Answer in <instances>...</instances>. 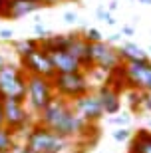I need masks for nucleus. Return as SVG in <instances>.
I'll return each instance as SVG.
<instances>
[{"label": "nucleus", "instance_id": "obj_1", "mask_svg": "<svg viewBox=\"0 0 151 153\" xmlns=\"http://www.w3.org/2000/svg\"><path fill=\"white\" fill-rule=\"evenodd\" d=\"M26 79L28 74L20 64H6L0 70V100H14L26 103Z\"/></svg>", "mask_w": 151, "mask_h": 153}, {"label": "nucleus", "instance_id": "obj_2", "mask_svg": "<svg viewBox=\"0 0 151 153\" xmlns=\"http://www.w3.org/2000/svg\"><path fill=\"white\" fill-rule=\"evenodd\" d=\"M26 147H30L36 153H62L68 145V139L60 137L58 133H54L52 129L40 125L38 121L26 131Z\"/></svg>", "mask_w": 151, "mask_h": 153}, {"label": "nucleus", "instance_id": "obj_3", "mask_svg": "<svg viewBox=\"0 0 151 153\" xmlns=\"http://www.w3.org/2000/svg\"><path fill=\"white\" fill-rule=\"evenodd\" d=\"M56 97V90L52 79L42 76H28L26 79V103L36 115L48 108V103Z\"/></svg>", "mask_w": 151, "mask_h": 153}, {"label": "nucleus", "instance_id": "obj_4", "mask_svg": "<svg viewBox=\"0 0 151 153\" xmlns=\"http://www.w3.org/2000/svg\"><path fill=\"white\" fill-rule=\"evenodd\" d=\"M56 96L64 97L68 102H76L82 96L90 94V79L84 72H76V74H56L52 79Z\"/></svg>", "mask_w": 151, "mask_h": 153}, {"label": "nucleus", "instance_id": "obj_5", "mask_svg": "<svg viewBox=\"0 0 151 153\" xmlns=\"http://www.w3.org/2000/svg\"><path fill=\"white\" fill-rule=\"evenodd\" d=\"M90 62H91V68H97L101 72H106V74H112L113 70L123 64L118 48H113L107 42L90 44Z\"/></svg>", "mask_w": 151, "mask_h": 153}, {"label": "nucleus", "instance_id": "obj_6", "mask_svg": "<svg viewBox=\"0 0 151 153\" xmlns=\"http://www.w3.org/2000/svg\"><path fill=\"white\" fill-rule=\"evenodd\" d=\"M2 103V111H4V125L14 133L18 131H28L30 125V111L26 109L22 102H14V100H0Z\"/></svg>", "mask_w": 151, "mask_h": 153}, {"label": "nucleus", "instance_id": "obj_7", "mask_svg": "<svg viewBox=\"0 0 151 153\" xmlns=\"http://www.w3.org/2000/svg\"><path fill=\"white\" fill-rule=\"evenodd\" d=\"M20 66L28 76H42V78H48V79L56 78V70L52 66L50 56L42 48H38L26 58H20Z\"/></svg>", "mask_w": 151, "mask_h": 153}, {"label": "nucleus", "instance_id": "obj_8", "mask_svg": "<svg viewBox=\"0 0 151 153\" xmlns=\"http://www.w3.org/2000/svg\"><path fill=\"white\" fill-rule=\"evenodd\" d=\"M72 108L86 123H91V125H95L103 115H106L97 94H91V91L86 94V96H82L80 100H76V102H72Z\"/></svg>", "mask_w": 151, "mask_h": 153}, {"label": "nucleus", "instance_id": "obj_9", "mask_svg": "<svg viewBox=\"0 0 151 153\" xmlns=\"http://www.w3.org/2000/svg\"><path fill=\"white\" fill-rule=\"evenodd\" d=\"M125 70V79H127V88L135 91H145L147 84L151 78V62H131V64H123Z\"/></svg>", "mask_w": 151, "mask_h": 153}, {"label": "nucleus", "instance_id": "obj_10", "mask_svg": "<svg viewBox=\"0 0 151 153\" xmlns=\"http://www.w3.org/2000/svg\"><path fill=\"white\" fill-rule=\"evenodd\" d=\"M97 97H100V102H101V108H103V114L106 115H118L119 114V109H121V94H119L118 90H113L112 85H100L97 88Z\"/></svg>", "mask_w": 151, "mask_h": 153}, {"label": "nucleus", "instance_id": "obj_11", "mask_svg": "<svg viewBox=\"0 0 151 153\" xmlns=\"http://www.w3.org/2000/svg\"><path fill=\"white\" fill-rule=\"evenodd\" d=\"M52 60V66L56 70V74H76V72H84L82 64L70 54V52H54L48 54Z\"/></svg>", "mask_w": 151, "mask_h": 153}, {"label": "nucleus", "instance_id": "obj_12", "mask_svg": "<svg viewBox=\"0 0 151 153\" xmlns=\"http://www.w3.org/2000/svg\"><path fill=\"white\" fill-rule=\"evenodd\" d=\"M76 34H50L48 38L40 40V48L46 54H54V52H68L72 46Z\"/></svg>", "mask_w": 151, "mask_h": 153}, {"label": "nucleus", "instance_id": "obj_13", "mask_svg": "<svg viewBox=\"0 0 151 153\" xmlns=\"http://www.w3.org/2000/svg\"><path fill=\"white\" fill-rule=\"evenodd\" d=\"M70 54H72L80 64H82V68L84 70H91V62H90V42L84 38V36L76 34L74 38L72 46H70Z\"/></svg>", "mask_w": 151, "mask_h": 153}, {"label": "nucleus", "instance_id": "obj_14", "mask_svg": "<svg viewBox=\"0 0 151 153\" xmlns=\"http://www.w3.org/2000/svg\"><path fill=\"white\" fill-rule=\"evenodd\" d=\"M118 52H119V58H121L123 64L145 62V60H149V54H147L141 46L133 44V42H123V44H119Z\"/></svg>", "mask_w": 151, "mask_h": 153}, {"label": "nucleus", "instance_id": "obj_15", "mask_svg": "<svg viewBox=\"0 0 151 153\" xmlns=\"http://www.w3.org/2000/svg\"><path fill=\"white\" fill-rule=\"evenodd\" d=\"M42 4H34V2H22V0H10L8 10H6L4 18H12V20H20V18L28 16L32 12L40 10Z\"/></svg>", "mask_w": 151, "mask_h": 153}, {"label": "nucleus", "instance_id": "obj_16", "mask_svg": "<svg viewBox=\"0 0 151 153\" xmlns=\"http://www.w3.org/2000/svg\"><path fill=\"white\" fill-rule=\"evenodd\" d=\"M129 153H151V129L141 127L129 141Z\"/></svg>", "mask_w": 151, "mask_h": 153}, {"label": "nucleus", "instance_id": "obj_17", "mask_svg": "<svg viewBox=\"0 0 151 153\" xmlns=\"http://www.w3.org/2000/svg\"><path fill=\"white\" fill-rule=\"evenodd\" d=\"M14 52H16L20 58H26L30 56L32 52H36L40 48V40L38 38H22V40H16L14 44H12Z\"/></svg>", "mask_w": 151, "mask_h": 153}, {"label": "nucleus", "instance_id": "obj_18", "mask_svg": "<svg viewBox=\"0 0 151 153\" xmlns=\"http://www.w3.org/2000/svg\"><path fill=\"white\" fill-rule=\"evenodd\" d=\"M18 147L16 143V133L12 129H8L6 125L0 127V153H12Z\"/></svg>", "mask_w": 151, "mask_h": 153}, {"label": "nucleus", "instance_id": "obj_19", "mask_svg": "<svg viewBox=\"0 0 151 153\" xmlns=\"http://www.w3.org/2000/svg\"><path fill=\"white\" fill-rule=\"evenodd\" d=\"M113 135V139H115V141H127V139H131V137H133V131L129 129V127H118V129L113 131L112 133Z\"/></svg>", "mask_w": 151, "mask_h": 153}, {"label": "nucleus", "instance_id": "obj_20", "mask_svg": "<svg viewBox=\"0 0 151 153\" xmlns=\"http://www.w3.org/2000/svg\"><path fill=\"white\" fill-rule=\"evenodd\" d=\"M95 14H97V18H100V20H103V22H106L107 26H115V18L112 16V12L107 10V8L100 6V8L95 10Z\"/></svg>", "mask_w": 151, "mask_h": 153}, {"label": "nucleus", "instance_id": "obj_21", "mask_svg": "<svg viewBox=\"0 0 151 153\" xmlns=\"http://www.w3.org/2000/svg\"><path fill=\"white\" fill-rule=\"evenodd\" d=\"M129 121H131V117H129L127 114H118V115H113V117L107 119V123H112V125H118V127H127Z\"/></svg>", "mask_w": 151, "mask_h": 153}, {"label": "nucleus", "instance_id": "obj_22", "mask_svg": "<svg viewBox=\"0 0 151 153\" xmlns=\"http://www.w3.org/2000/svg\"><path fill=\"white\" fill-rule=\"evenodd\" d=\"M84 38L90 42V44H95V42H103V38H101V32L97 28H88L86 30Z\"/></svg>", "mask_w": 151, "mask_h": 153}, {"label": "nucleus", "instance_id": "obj_23", "mask_svg": "<svg viewBox=\"0 0 151 153\" xmlns=\"http://www.w3.org/2000/svg\"><path fill=\"white\" fill-rule=\"evenodd\" d=\"M34 32H36L38 40H44V38H48V36H50V32H48V30H46V28H44V26H42L40 22H36V24H34Z\"/></svg>", "mask_w": 151, "mask_h": 153}, {"label": "nucleus", "instance_id": "obj_24", "mask_svg": "<svg viewBox=\"0 0 151 153\" xmlns=\"http://www.w3.org/2000/svg\"><path fill=\"white\" fill-rule=\"evenodd\" d=\"M141 111H147V114H151V94H149V91H143V103H141Z\"/></svg>", "mask_w": 151, "mask_h": 153}, {"label": "nucleus", "instance_id": "obj_25", "mask_svg": "<svg viewBox=\"0 0 151 153\" xmlns=\"http://www.w3.org/2000/svg\"><path fill=\"white\" fill-rule=\"evenodd\" d=\"M12 36H14V32H12L10 28H2V30H0V40L8 42V40H12Z\"/></svg>", "mask_w": 151, "mask_h": 153}, {"label": "nucleus", "instance_id": "obj_26", "mask_svg": "<svg viewBox=\"0 0 151 153\" xmlns=\"http://www.w3.org/2000/svg\"><path fill=\"white\" fill-rule=\"evenodd\" d=\"M64 20H66L68 24H74L78 20V14H76V12H64Z\"/></svg>", "mask_w": 151, "mask_h": 153}, {"label": "nucleus", "instance_id": "obj_27", "mask_svg": "<svg viewBox=\"0 0 151 153\" xmlns=\"http://www.w3.org/2000/svg\"><path fill=\"white\" fill-rule=\"evenodd\" d=\"M8 4H10V0H0V16L4 18L6 10H8Z\"/></svg>", "mask_w": 151, "mask_h": 153}, {"label": "nucleus", "instance_id": "obj_28", "mask_svg": "<svg viewBox=\"0 0 151 153\" xmlns=\"http://www.w3.org/2000/svg\"><path fill=\"white\" fill-rule=\"evenodd\" d=\"M12 153H36V151H32V149H30V147H26V145H18V147L14 149Z\"/></svg>", "mask_w": 151, "mask_h": 153}, {"label": "nucleus", "instance_id": "obj_29", "mask_svg": "<svg viewBox=\"0 0 151 153\" xmlns=\"http://www.w3.org/2000/svg\"><path fill=\"white\" fill-rule=\"evenodd\" d=\"M119 40H121V34H112L106 42H107V44H115V42H119Z\"/></svg>", "mask_w": 151, "mask_h": 153}, {"label": "nucleus", "instance_id": "obj_30", "mask_svg": "<svg viewBox=\"0 0 151 153\" xmlns=\"http://www.w3.org/2000/svg\"><path fill=\"white\" fill-rule=\"evenodd\" d=\"M58 2H64V0H42V6H56Z\"/></svg>", "mask_w": 151, "mask_h": 153}, {"label": "nucleus", "instance_id": "obj_31", "mask_svg": "<svg viewBox=\"0 0 151 153\" xmlns=\"http://www.w3.org/2000/svg\"><path fill=\"white\" fill-rule=\"evenodd\" d=\"M121 32H123L125 36H131V34H133V28H131V26H123Z\"/></svg>", "mask_w": 151, "mask_h": 153}, {"label": "nucleus", "instance_id": "obj_32", "mask_svg": "<svg viewBox=\"0 0 151 153\" xmlns=\"http://www.w3.org/2000/svg\"><path fill=\"white\" fill-rule=\"evenodd\" d=\"M107 10H109V12L118 10V2H115V0H112V2H109V6H107Z\"/></svg>", "mask_w": 151, "mask_h": 153}, {"label": "nucleus", "instance_id": "obj_33", "mask_svg": "<svg viewBox=\"0 0 151 153\" xmlns=\"http://www.w3.org/2000/svg\"><path fill=\"white\" fill-rule=\"evenodd\" d=\"M6 64H8V62H6V58H4V56H2V52H0V70L4 68Z\"/></svg>", "mask_w": 151, "mask_h": 153}, {"label": "nucleus", "instance_id": "obj_34", "mask_svg": "<svg viewBox=\"0 0 151 153\" xmlns=\"http://www.w3.org/2000/svg\"><path fill=\"white\" fill-rule=\"evenodd\" d=\"M4 125V111H2V103H0V127Z\"/></svg>", "mask_w": 151, "mask_h": 153}, {"label": "nucleus", "instance_id": "obj_35", "mask_svg": "<svg viewBox=\"0 0 151 153\" xmlns=\"http://www.w3.org/2000/svg\"><path fill=\"white\" fill-rule=\"evenodd\" d=\"M22 2H34V4H42V0H22Z\"/></svg>", "mask_w": 151, "mask_h": 153}, {"label": "nucleus", "instance_id": "obj_36", "mask_svg": "<svg viewBox=\"0 0 151 153\" xmlns=\"http://www.w3.org/2000/svg\"><path fill=\"white\" fill-rule=\"evenodd\" d=\"M137 2H141V4H147V6H151V0H137Z\"/></svg>", "mask_w": 151, "mask_h": 153}, {"label": "nucleus", "instance_id": "obj_37", "mask_svg": "<svg viewBox=\"0 0 151 153\" xmlns=\"http://www.w3.org/2000/svg\"><path fill=\"white\" fill-rule=\"evenodd\" d=\"M147 54H149V56H151V46H149V50H147Z\"/></svg>", "mask_w": 151, "mask_h": 153}, {"label": "nucleus", "instance_id": "obj_38", "mask_svg": "<svg viewBox=\"0 0 151 153\" xmlns=\"http://www.w3.org/2000/svg\"><path fill=\"white\" fill-rule=\"evenodd\" d=\"M149 129H151V119H149Z\"/></svg>", "mask_w": 151, "mask_h": 153}, {"label": "nucleus", "instance_id": "obj_39", "mask_svg": "<svg viewBox=\"0 0 151 153\" xmlns=\"http://www.w3.org/2000/svg\"><path fill=\"white\" fill-rule=\"evenodd\" d=\"M127 153H129V151H127Z\"/></svg>", "mask_w": 151, "mask_h": 153}]
</instances>
